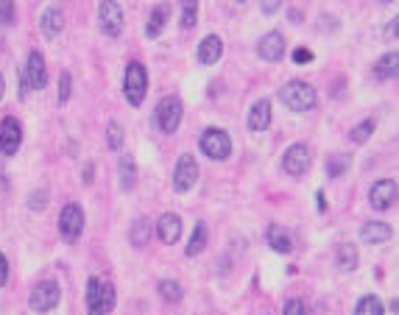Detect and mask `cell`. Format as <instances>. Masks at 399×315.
Wrapping results in <instances>:
<instances>
[{
  "mask_svg": "<svg viewBox=\"0 0 399 315\" xmlns=\"http://www.w3.org/2000/svg\"><path fill=\"white\" fill-rule=\"evenodd\" d=\"M279 101L291 109V112H310L316 106V90L307 81H288L279 90Z\"/></svg>",
  "mask_w": 399,
  "mask_h": 315,
  "instance_id": "1",
  "label": "cell"
},
{
  "mask_svg": "<svg viewBox=\"0 0 399 315\" xmlns=\"http://www.w3.org/2000/svg\"><path fill=\"white\" fill-rule=\"evenodd\" d=\"M23 142V128L15 117H6V120H0V153L3 156H15L17 148Z\"/></svg>",
  "mask_w": 399,
  "mask_h": 315,
  "instance_id": "11",
  "label": "cell"
},
{
  "mask_svg": "<svg viewBox=\"0 0 399 315\" xmlns=\"http://www.w3.org/2000/svg\"><path fill=\"white\" fill-rule=\"evenodd\" d=\"M349 162H352V160H349L346 153H338V156H332V160L327 162V176H329V179H338V176H341V173L349 168Z\"/></svg>",
  "mask_w": 399,
  "mask_h": 315,
  "instance_id": "31",
  "label": "cell"
},
{
  "mask_svg": "<svg viewBox=\"0 0 399 315\" xmlns=\"http://www.w3.org/2000/svg\"><path fill=\"white\" fill-rule=\"evenodd\" d=\"M382 37L385 40H399V15L393 20H388V26L382 28Z\"/></svg>",
  "mask_w": 399,
  "mask_h": 315,
  "instance_id": "38",
  "label": "cell"
},
{
  "mask_svg": "<svg viewBox=\"0 0 399 315\" xmlns=\"http://www.w3.org/2000/svg\"><path fill=\"white\" fill-rule=\"evenodd\" d=\"M268 126H271V101L260 98V101H254V106L249 112V128L252 131H266Z\"/></svg>",
  "mask_w": 399,
  "mask_h": 315,
  "instance_id": "16",
  "label": "cell"
},
{
  "mask_svg": "<svg viewBox=\"0 0 399 315\" xmlns=\"http://www.w3.org/2000/svg\"><path fill=\"white\" fill-rule=\"evenodd\" d=\"M84 232V210L79 204H67L62 212H59V235L70 243H76Z\"/></svg>",
  "mask_w": 399,
  "mask_h": 315,
  "instance_id": "7",
  "label": "cell"
},
{
  "mask_svg": "<svg viewBox=\"0 0 399 315\" xmlns=\"http://www.w3.org/2000/svg\"><path fill=\"white\" fill-rule=\"evenodd\" d=\"M293 62H296V65H304V62H313V53H310V51H304V48H299V51L293 53Z\"/></svg>",
  "mask_w": 399,
  "mask_h": 315,
  "instance_id": "41",
  "label": "cell"
},
{
  "mask_svg": "<svg viewBox=\"0 0 399 315\" xmlns=\"http://www.w3.org/2000/svg\"><path fill=\"white\" fill-rule=\"evenodd\" d=\"M159 293H162V298L168 301V304H179L181 301V284L179 282H173V279H162L159 282Z\"/></svg>",
  "mask_w": 399,
  "mask_h": 315,
  "instance_id": "29",
  "label": "cell"
},
{
  "mask_svg": "<svg viewBox=\"0 0 399 315\" xmlns=\"http://www.w3.org/2000/svg\"><path fill=\"white\" fill-rule=\"evenodd\" d=\"M40 28H42V34H45L48 40L59 37L62 28H65V15H62V9H56V6L45 9V15H42V20H40Z\"/></svg>",
  "mask_w": 399,
  "mask_h": 315,
  "instance_id": "17",
  "label": "cell"
},
{
  "mask_svg": "<svg viewBox=\"0 0 399 315\" xmlns=\"http://www.w3.org/2000/svg\"><path fill=\"white\" fill-rule=\"evenodd\" d=\"M48 187H42V190H34L31 196H28V207L34 210V212H40V210H45L48 207Z\"/></svg>",
  "mask_w": 399,
  "mask_h": 315,
  "instance_id": "35",
  "label": "cell"
},
{
  "mask_svg": "<svg viewBox=\"0 0 399 315\" xmlns=\"http://www.w3.org/2000/svg\"><path fill=\"white\" fill-rule=\"evenodd\" d=\"M106 137H109V148L112 151H120L123 148V126L117 120H109L106 123Z\"/></svg>",
  "mask_w": 399,
  "mask_h": 315,
  "instance_id": "32",
  "label": "cell"
},
{
  "mask_svg": "<svg viewBox=\"0 0 399 315\" xmlns=\"http://www.w3.org/2000/svg\"><path fill=\"white\" fill-rule=\"evenodd\" d=\"M181 9V28H193L198 20V0H179Z\"/></svg>",
  "mask_w": 399,
  "mask_h": 315,
  "instance_id": "28",
  "label": "cell"
},
{
  "mask_svg": "<svg viewBox=\"0 0 399 315\" xmlns=\"http://www.w3.org/2000/svg\"><path fill=\"white\" fill-rule=\"evenodd\" d=\"M396 198H399V187H396V182H391V179H380V182H374V187L368 190V201H371V207L380 210V212L391 210V204H393Z\"/></svg>",
  "mask_w": 399,
  "mask_h": 315,
  "instance_id": "10",
  "label": "cell"
},
{
  "mask_svg": "<svg viewBox=\"0 0 399 315\" xmlns=\"http://www.w3.org/2000/svg\"><path fill=\"white\" fill-rule=\"evenodd\" d=\"M101 309L104 312L115 309V284L112 282H101Z\"/></svg>",
  "mask_w": 399,
  "mask_h": 315,
  "instance_id": "33",
  "label": "cell"
},
{
  "mask_svg": "<svg viewBox=\"0 0 399 315\" xmlns=\"http://www.w3.org/2000/svg\"><path fill=\"white\" fill-rule=\"evenodd\" d=\"M198 162L193 160L190 153H184V156H179V162H176V171H173V190L176 193H190L193 187H195V182H198Z\"/></svg>",
  "mask_w": 399,
  "mask_h": 315,
  "instance_id": "6",
  "label": "cell"
},
{
  "mask_svg": "<svg viewBox=\"0 0 399 315\" xmlns=\"http://www.w3.org/2000/svg\"><path fill=\"white\" fill-rule=\"evenodd\" d=\"M195 56H198V62H202V65H215L224 56V40L218 34L204 37L202 45H198V51H195Z\"/></svg>",
  "mask_w": 399,
  "mask_h": 315,
  "instance_id": "15",
  "label": "cell"
},
{
  "mask_svg": "<svg viewBox=\"0 0 399 315\" xmlns=\"http://www.w3.org/2000/svg\"><path fill=\"white\" fill-rule=\"evenodd\" d=\"M26 76H28L31 90H42V87H45L48 73H45V56H42L40 51H31V53H28V62H26Z\"/></svg>",
  "mask_w": 399,
  "mask_h": 315,
  "instance_id": "14",
  "label": "cell"
},
{
  "mask_svg": "<svg viewBox=\"0 0 399 315\" xmlns=\"http://www.w3.org/2000/svg\"><path fill=\"white\" fill-rule=\"evenodd\" d=\"M377 3H382V6H385V3H393V0H377Z\"/></svg>",
  "mask_w": 399,
  "mask_h": 315,
  "instance_id": "45",
  "label": "cell"
},
{
  "mask_svg": "<svg viewBox=\"0 0 399 315\" xmlns=\"http://www.w3.org/2000/svg\"><path fill=\"white\" fill-rule=\"evenodd\" d=\"M181 114H184V106H181V101H179L176 95L162 98V101L156 103V112H154L156 126H159L165 134H173V131L181 126Z\"/></svg>",
  "mask_w": 399,
  "mask_h": 315,
  "instance_id": "4",
  "label": "cell"
},
{
  "mask_svg": "<svg viewBox=\"0 0 399 315\" xmlns=\"http://www.w3.org/2000/svg\"><path fill=\"white\" fill-rule=\"evenodd\" d=\"M238 3H243V0H238Z\"/></svg>",
  "mask_w": 399,
  "mask_h": 315,
  "instance_id": "46",
  "label": "cell"
},
{
  "mask_svg": "<svg viewBox=\"0 0 399 315\" xmlns=\"http://www.w3.org/2000/svg\"><path fill=\"white\" fill-rule=\"evenodd\" d=\"M98 17H101V31L106 37H117L123 31V9L117 0H104L98 9Z\"/></svg>",
  "mask_w": 399,
  "mask_h": 315,
  "instance_id": "9",
  "label": "cell"
},
{
  "mask_svg": "<svg viewBox=\"0 0 399 315\" xmlns=\"http://www.w3.org/2000/svg\"><path fill=\"white\" fill-rule=\"evenodd\" d=\"M129 240H131V246H137V248L148 246V240H151V221L140 218V221L131 226V235H129Z\"/></svg>",
  "mask_w": 399,
  "mask_h": 315,
  "instance_id": "25",
  "label": "cell"
},
{
  "mask_svg": "<svg viewBox=\"0 0 399 315\" xmlns=\"http://www.w3.org/2000/svg\"><path fill=\"white\" fill-rule=\"evenodd\" d=\"M268 246H271L277 254H288V251H291V237H288V232H285L279 223H271V226H268Z\"/></svg>",
  "mask_w": 399,
  "mask_h": 315,
  "instance_id": "24",
  "label": "cell"
},
{
  "mask_svg": "<svg viewBox=\"0 0 399 315\" xmlns=\"http://www.w3.org/2000/svg\"><path fill=\"white\" fill-rule=\"evenodd\" d=\"M87 304H90V315H106L101 309V279H90L87 282Z\"/></svg>",
  "mask_w": 399,
  "mask_h": 315,
  "instance_id": "26",
  "label": "cell"
},
{
  "mask_svg": "<svg viewBox=\"0 0 399 315\" xmlns=\"http://www.w3.org/2000/svg\"><path fill=\"white\" fill-rule=\"evenodd\" d=\"M156 235L165 246H173L179 237H181V218L176 212H165L159 221H156Z\"/></svg>",
  "mask_w": 399,
  "mask_h": 315,
  "instance_id": "13",
  "label": "cell"
},
{
  "mask_svg": "<svg viewBox=\"0 0 399 315\" xmlns=\"http://www.w3.org/2000/svg\"><path fill=\"white\" fill-rule=\"evenodd\" d=\"M257 53L266 62H279L285 56V37L279 31H268L260 42H257Z\"/></svg>",
  "mask_w": 399,
  "mask_h": 315,
  "instance_id": "12",
  "label": "cell"
},
{
  "mask_svg": "<svg viewBox=\"0 0 399 315\" xmlns=\"http://www.w3.org/2000/svg\"><path fill=\"white\" fill-rule=\"evenodd\" d=\"M207 248V223L204 221H198L193 235H190V243H187V257H195V254H202Z\"/></svg>",
  "mask_w": 399,
  "mask_h": 315,
  "instance_id": "23",
  "label": "cell"
},
{
  "mask_svg": "<svg viewBox=\"0 0 399 315\" xmlns=\"http://www.w3.org/2000/svg\"><path fill=\"white\" fill-rule=\"evenodd\" d=\"M335 265H338V271H343V273L355 271V268H357V248H355L352 243H341V246H338V254H335Z\"/></svg>",
  "mask_w": 399,
  "mask_h": 315,
  "instance_id": "22",
  "label": "cell"
},
{
  "mask_svg": "<svg viewBox=\"0 0 399 315\" xmlns=\"http://www.w3.org/2000/svg\"><path fill=\"white\" fill-rule=\"evenodd\" d=\"M17 17L15 12V0H0V26H12Z\"/></svg>",
  "mask_w": 399,
  "mask_h": 315,
  "instance_id": "34",
  "label": "cell"
},
{
  "mask_svg": "<svg viewBox=\"0 0 399 315\" xmlns=\"http://www.w3.org/2000/svg\"><path fill=\"white\" fill-rule=\"evenodd\" d=\"M282 315H304V304L299 298H291V301H285Z\"/></svg>",
  "mask_w": 399,
  "mask_h": 315,
  "instance_id": "37",
  "label": "cell"
},
{
  "mask_svg": "<svg viewBox=\"0 0 399 315\" xmlns=\"http://www.w3.org/2000/svg\"><path fill=\"white\" fill-rule=\"evenodd\" d=\"M198 145H202L204 156H210V160H215V162L227 160V156L232 153V139L224 128H207L202 134V139H198Z\"/></svg>",
  "mask_w": 399,
  "mask_h": 315,
  "instance_id": "3",
  "label": "cell"
},
{
  "mask_svg": "<svg viewBox=\"0 0 399 315\" xmlns=\"http://www.w3.org/2000/svg\"><path fill=\"white\" fill-rule=\"evenodd\" d=\"M70 84H73L70 73H62V76H59V103H67V98H70Z\"/></svg>",
  "mask_w": 399,
  "mask_h": 315,
  "instance_id": "36",
  "label": "cell"
},
{
  "mask_svg": "<svg viewBox=\"0 0 399 315\" xmlns=\"http://www.w3.org/2000/svg\"><path fill=\"white\" fill-rule=\"evenodd\" d=\"M117 176H120V190H134V185H137V165H134L131 156H120Z\"/></svg>",
  "mask_w": 399,
  "mask_h": 315,
  "instance_id": "21",
  "label": "cell"
},
{
  "mask_svg": "<svg viewBox=\"0 0 399 315\" xmlns=\"http://www.w3.org/2000/svg\"><path fill=\"white\" fill-rule=\"evenodd\" d=\"M9 282V262H6V257L0 254V287H3Z\"/></svg>",
  "mask_w": 399,
  "mask_h": 315,
  "instance_id": "40",
  "label": "cell"
},
{
  "mask_svg": "<svg viewBox=\"0 0 399 315\" xmlns=\"http://www.w3.org/2000/svg\"><path fill=\"white\" fill-rule=\"evenodd\" d=\"M92 173H95V168H92V162H87V165H84V171H81L84 185H92Z\"/></svg>",
  "mask_w": 399,
  "mask_h": 315,
  "instance_id": "42",
  "label": "cell"
},
{
  "mask_svg": "<svg viewBox=\"0 0 399 315\" xmlns=\"http://www.w3.org/2000/svg\"><path fill=\"white\" fill-rule=\"evenodd\" d=\"M316 201H318V210L324 212V210H327V204H324V193H318V196H316Z\"/></svg>",
  "mask_w": 399,
  "mask_h": 315,
  "instance_id": "44",
  "label": "cell"
},
{
  "mask_svg": "<svg viewBox=\"0 0 399 315\" xmlns=\"http://www.w3.org/2000/svg\"><path fill=\"white\" fill-rule=\"evenodd\" d=\"M355 315H385V307L377 296H363L355 307Z\"/></svg>",
  "mask_w": 399,
  "mask_h": 315,
  "instance_id": "27",
  "label": "cell"
},
{
  "mask_svg": "<svg viewBox=\"0 0 399 315\" xmlns=\"http://www.w3.org/2000/svg\"><path fill=\"white\" fill-rule=\"evenodd\" d=\"M371 134H374V120L368 117V120H363L360 126H355V128L349 131V139H352L355 145H363V142H366Z\"/></svg>",
  "mask_w": 399,
  "mask_h": 315,
  "instance_id": "30",
  "label": "cell"
},
{
  "mask_svg": "<svg viewBox=\"0 0 399 315\" xmlns=\"http://www.w3.org/2000/svg\"><path fill=\"white\" fill-rule=\"evenodd\" d=\"M168 20H170V6H168V3H159V6L151 12V17H148L145 37H148V40H156V37L162 34V28L168 26Z\"/></svg>",
  "mask_w": 399,
  "mask_h": 315,
  "instance_id": "19",
  "label": "cell"
},
{
  "mask_svg": "<svg viewBox=\"0 0 399 315\" xmlns=\"http://www.w3.org/2000/svg\"><path fill=\"white\" fill-rule=\"evenodd\" d=\"M391 226L385 223V221H368V223H363V229H360V237H363V243H385V240H391Z\"/></svg>",
  "mask_w": 399,
  "mask_h": 315,
  "instance_id": "18",
  "label": "cell"
},
{
  "mask_svg": "<svg viewBox=\"0 0 399 315\" xmlns=\"http://www.w3.org/2000/svg\"><path fill=\"white\" fill-rule=\"evenodd\" d=\"M374 76L382 81L399 78V51H388L377 65H374Z\"/></svg>",
  "mask_w": 399,
  "mask_h": 315,
  "instance_id": "20",
  "label": "cell"
},
{
  "mask_svg": "<svg viewBox=\"0 0 399 315\" xmlns=\"http://www.w3.org/2000/svg\"><path fill=\"white\" fill-rule=\"evenodd\" d=\"M145 92H148V70H145V65L129 62L126 76H123V95H126V101L131 106H140L145 101Z\"/></svg>",
  "mask_w": 399,
  "mask_h": 315,
  "instance_id": "2",
  "label": "cell"
},
{
  "mask_svg": "<svg viewBox=\"0 0 399 315\" xmlns=\"http://www.w3.org/2000/svg\"><path fill=\"white\" fill-rule=\"evenodd\" d=\"M3 92H6V78H3V73H0V101H3Z\"/></svg>",
  "mask_w": 399,
  "mask_h": 315,
  "instance_id": "43",
  "label": "cell"
},
{
  "mask_svg": "<svg viewBox=\"0 0 399 315\" xmlns=\"http://www.w3.org/2000/svg\"><path fill=\"white\" fill-rule=\"evenodd\" d=\"M279 6H282V0H260L263 15H277V12H279Z\"/></svg>",
  "mask_w": 399,
  "mask_h": 315,
  "instance_id": "39",
  "label": "cell"
},
{
  "mask_svg": "<svg viewBox=\"0 0 399 315\" xmlns=\"http://www.w3.org/2000/svg\"><path fill=\"white\" fill-rule=\"evenodd\" d=\"M282 168H285L288 176H304L307 168H310V148L302 145V142L291 145L282 156Z\"/></svg>",
  "mask_w": 399,
  "mask_h": 315,
  "instance_id": "8",
  "label": "cell"
},
{
  "mask_svg": "<svg viewBox=\"0 0 399 315\" xmlns=\"http://www.w3.org/2000/svg\"><path fill=\"white\" fill-rule=\"evenodd\" d=\"M59 301H62V290H59V284L54 279L40 282L31 290V296H28V304H31L34 312H51V309L59 307Z\"/></svg>",
  "mask_w": 399,
  "mask_h": 315,
  "instance_id": "5",
  "label": "cell"
},
{
  "mask_svg": "<svg viewBox=\"0 0 399 315\" xmlns=\"http://www.w3.org/2000/svg\"><path fill=\"white\" fill-rule=\"evenodd\" d=\"M263 315H266V312H263Z\"/></svg>",
  "mask_w": 399,
  "mask_h": 315,
  "instance_id": "47",
  "label": "cell"
}]
</instances>
